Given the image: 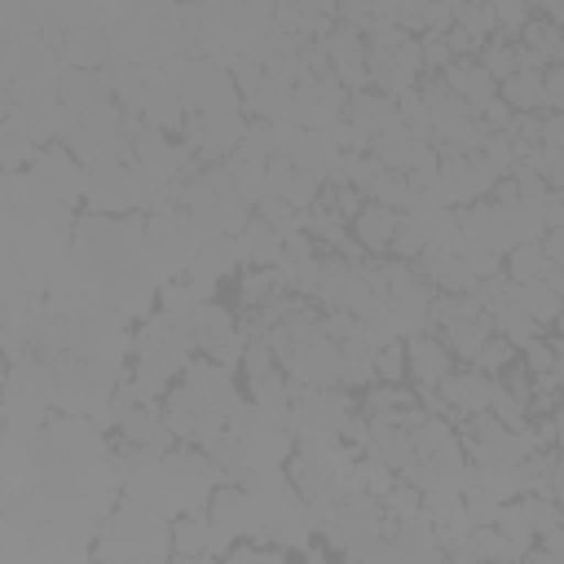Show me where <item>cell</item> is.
Returning <instances> with one entry per match:
<instances>
[{
	"instance_id": "cell-16",
	"label": "cell",
	"mask_w": 564,
	"mask_h": 564,
	"mask_svg": "<svg viewBox=\"0 0 564 564\" xmlns=\"http://www.w3.org/2000/svg\"><path fill=\"white\" fill-rule=\"evenodd\" d=\"M551 269H555V264H551V256L542 251V242H520V247L507 256V278H511L516 286H524V282H546Z\"/></svg>"
},
{
	"instance_id": "cell-9",
	"label": "cell",
	"mask_w": 564,
	"mask_h": 564,
	"mask_svg": "<svg viewBox=\"0 0 564 564\" xmlns=\"http://www.w3.org/2000/svg\"><path fill=\"white\" fill-rule=\"evenodd\" d=\"M348 123H352L366 141L383 137L388 128L401 123V119H397V97H388V93H379V88H361V93H352V101H348Z\"/></svg>"
},
{
	"instance_id": "cell-35",
	"label": "cell",
	"mask_w": 564,
	"mask_h": 564,
	"mask_svg": "<svg viewBox=\"0 0 564 564\" xmlns=\"http://www.w3.org/2000/svg\"><path fill=\"white\" fill-rule=\"evenodd\" d=\"M304 564H330V560H326V551H317V546H308V551H304Z\"/></svg>"
},
{
	"instance_id": "cell-14",
	"label": "cell",
	"mask_w": 564,
	"mask_h": 564,
	"mask_svg": "<svg viewBox=\"0 0 564 564\" xmlns=\"http://www.w3.org/2000/svg\"><path fill=\"white\" fill-rule=\"evenodd\" d=\"M238 251H242L247 269H273V264H282V234L256 216V220H247V229L238 234Z\"/></svg>"
},
{
	"instance_id": "cell-24",
	"label": "cell",
	"mask_w": 564,
	"mask_h": 564,
	"mask_svg": "<svg viewBox=\"0 0 564 564\" xmlns=\"http://www.w3.org/2000/svg\"><path fill=\"white\" fill-rule=\"evenodd\" d=\"M516 352H520V348L494 330V335L480 344V352H476V361H471V366H476V370H485V375H502V370L516 361Z\"/></svg>"
},
{
	"instance_id": "cell-13",
	"label": "cell",
	"mask_w": 564,
	"mask_h": 564,
	"mask_svg": "<svg viewBox=\"0 0 564 564\" xmlns=\"http://www.w3.org/2000/svg\"><path fill=\"white\" fill-rule=\"evenodd\" d=\"M220 167H225V176H229V185L238 189V198H242V203H251V207H256V203L269 194V163H264V159H251V154L234 150Z\"/></svg>"
},
{
	"instance_id": "cell-30",
	"label": "cell",
	"mask_w": 564,
	"mask_h": 564,
	"mask_svg": "<svg viewBox=\"0 0 564 564\" xmlns=\"http://www.w3.org/2000/svg\"><path fill=\"white\" fill-rule=\"evenodd\" d=\"M542 145L564 154V115H546L542 119Z\"/></svg>"
},
{
	"instance_id": "cell-19",
	"label": "cell",
	"mask_w": 564,
	"mask_h": 564,
	"mask_svg": "<svg viewBox=\"0 0 564 564\" xmlns=\"http://www.w3.org/2000/svg\"><path fill=\"white\" fill-rule=\"evenodd\" d=\"M516 300H520V308H524L538 326L555 322V317H560V308H564V300H560L546 282H524V286H516Z\"/></svg>"
},
{
	"instance_id": "cell-26",
	"label": "cell",
	"mask_w": 564,
	"mask_h": 564,
	"mask_svg": "<svg viewBox=\"0 0 564 564\" xmlns=\"http://www.w3.org/2000/svg\"><path fill=\"white\" fill-rule=\"evenodd\" d=\"M220 564H286V560H282V546L273 542H247V546H234Z\"/></svg>"
},
{
	"instance_id": "cell-27",
	"label": "cell",
	"mask_w": 564,
	"mask_h": 564,
	"mask_svg": "<svg viewBox=\"0 0 564 564\" xmlns=\"http://www.w3.org/2000/svg\"><path fill=\"white\" fill-rule=\"evenodd\" d=\"M520 357H524L529 375H551L560 352H555V344H551V339H542V335H538V339H529V344L520 348Z\"/></svg>"
},
{
	"instance_id": "cell-18",
	"label": "cell",
	"mask_w": 564,
	"mask_h": 564,
	"mask_svg": "<svg viewBox=\"0 0 564 564\" xmlns=\"http://www.w3.org/2000/svg\"><path fill=\"white\" fill-rule=\"evenodd\" d=\"M172 551L176 555H212V524H207V516H176L172 520Z\"/></svg>"
},
{
	"instance_id": "cell-22",
	"label": "cell",
	"mask_w": 564,
	"mask_h": 564,
	"mask_svg": "<svg viewBox=\"0 0 564 564\" xmlns=\"http://www.w3.org/2000/svg\"><path fill=\"white\" fill-rule=\"evenodd\" d=\"M516 502H520V511L529 516V524H533V533H538V538L564 524V507H560L555 498H542V494H520Z\"/></svg>"
},
{
	"instance_id": "cell-8",
	"label": "cell",
	"mask_w": 564,
	"mask_h": 564,
	"mask_svg": "<svg viewBox=\"0 0 564 564\" xmlns=\"http://www.w3.org/2000/svg\"><path fill=\"white\" fill-rule=\"evenodd\" d=\"M405 366H410L419 392H436L454 375V352L436 335H410L405 339Z\"/></svg>"
},
{
	"instance_id": "cell-10",
	"label": "cell",
	"mask_w": 564,
	"mask_h": 564,
	"mask_svg": "<svg viewBox=\"0 0 564 564\" xmlns=\"http://www.w3.org/2000/svg\"><path fill=\"white\" fill-rule=\"evenodd\" d=\"M397 225H401V212L383 207V203H366L352 220V238L366 256H388L392 251V238H397Z\"/></svg>"
},
{
	"instance_id": "cell-5",
	"label": "cell",
	"mask_w": 564,
	"mask_h": 564,
	"mask_svg": "<svg viewBox=\"0 0 564 564\" xmlns=\"http://www.w3.org/2000/svg\"><path fill=\"white\" fill-rule=\"evenodd\" d=\"M242 132H247V123H242L238 110H229V115H189L185 119V150L225 163L242 145Z\"/></svg>"
},
{
	"instance_id": "cell-6",
	"label": "cell",
	"mask_w": 564,
	"mask_h": 564,
	"mask_svg": "<svg viewBox=\"0 0 564 564\" xmlns=\"http://www.w3.org/2000/svg\"><path fill=\"white\" fill-rule=\"evenodd\" d=\"M498 388H502L498 375H485V370L467 366V370H454V375L436 388V397H441L449 410H458V414H489Z\"/></svg>"
},
{
	"instance_id": "cell-20",
	"label": "cell",
	"mask_w": 564,
	"mask_h": 564,
	"mask_svg": "<svg viewBox=\"0 0 564 564\" xmlns=\"http://www.w3.org/2000/svg\"><path fill=\"white\" fill-rule=\"evenodd\" d=\"M494 529H498V533H502L520 555H529V551H533V538H538V533H533L529 516L520 511V502H502V507L494 511Z\"/></svg>"
},
{
	"instance_id": "cell-12",
	"label": "cell",
	"mask_w": 564,
	"mask_h": 564,
	"mask_svg": "<svg viewBox=\"0 0 564 564\" xmlns=\"http://www.w3.org/2000/svg\"><path fill=\"white\" fill-rule=\"evenodd\" d=\"M57 48H62L66 70H97L106 62V53H110V35L101 26H93V31H62Z\"/></svg>"
},
{
	"instance_id": "cell-28",
	"label": "cell",
	"mask_w": 564,
	"mask_h": 564,
	"mask_svg": "<svg viewBox=\"0 0 564 564\" xmlns=\"http://www.w3.org/2000/svg\"><path fill=\"white\" fill-rule=\"evenodd\" d=\"M423 70H449L454 66V53L445 44V35H423Z\"/></svg>"
},
{
	"instance_id": "cell-17",
	"label": "cell",
	"mask_w": 564,
	"mask_h": 564,
	"mask_svg": "<svg viewBox=\"0 0 564 564\" xmlns=\"http://www.w3.org/2000/svg\"><path fill=\"white\" fill-rule=\"evenodd\" d=\"M507 106L516 110H546V88H542V70H516L511 79H502L498 93Z\"/></svg>"
},
{
	"instance_id": "cell-34",
	"label": "cell",
	"mask_w": 564,
	"mask_h": 564,
	"mask_svg": "<svg viewBox=\"0 0 564 564\" xmlns=\"http://www.w3.org/2000/svg\"><path fill=\"white\" fill-rule=\"evenodd\" d=\"M172 564H212V555H172Z\"/></svg>"
},
{
	"instance_id": "cell-1",
	"label": "cell",
	"mask_w": 564,
	"mask_h": 564,
	"mask_svg": "<svg viewBox=\"0 0 564 564\" xmlns=\"http://www.w3.org/2000/svg\"><path fill=\"white\" fill-rule=\"evenodd\" d=\"M97 564H172V524L167 516L123 498L101 520L97 533Z\"/></svg>"
},
{
	"instance_id": "cell-15",
	"label": "cell",
	"mask_w": 564,
	"mask_h": 564,
	"mask_svg": "<svg viewBox=\"0 0 564 564\" xmlns=\"http://www.w3.org/2000/svg\"><path fill=\"white\" fill-rule=\"evenodd\" d=\"M441 335H445V348H449V352H458L463 361H476L480 344L494 335V317H489V313H480V317H467V322L445 326Z\"/></svg>"
},
{
	"instance_id": "cell-2",
	"label": "cell",
	"mask_w": 564,
	"mask_h": 564,
	"mask_svg": "<svg viewBox=\"0 0 564 564\" xmlns=\"http://www.w3.org/2000/svg\"><path fill=\"white\" fill-rule=\"evenodd\" d=\"M242 489H247V498H251V507H256V516H260L264 542H273V546H282V551H286V546L308 551V533L322 524V516L300 498V489L291 485V476H286L282 467L247 476Z\"/></svg>"
},
{
	"instance_id": "cell-36",
	"label": "cell",
	"mask_w": 564,
	"mask_h": 564,
	"mask_svg": "<svg viewBox=\"0 0 564 564\" xmlns=\"http://www.w3.org/2000/svg\"><path fill=\"white\" fill-rule=\"evenodd\" d=\"M555 445H560V449H564V410H560V414H555Z\"/></svg>"
},
{
	"instance_id": "cell-11",
	"label": "cell",
	"mask_w": 564,
	"mask_h": 564,
	"mask_svg": "<svg viewBox=\"0 0 564 564\" xmlns=\"http://www.w3.org/2000/svg\"><path fill=\"white\" fill-rule=\"evenodd\" d=\"M445 84H449V93H458L467 106H476V110H485V106H494L498 101V79L476 62V57H458L449 70H445Z\"/></svg>"
},
{
	"instance_id": "cell-3",
	"label": "cell",
	"mask_w": 564,
	"mask_h": 564,
	"mask_svg": "<svg viewBox=\"0 0 564 564\" xmlns=\"http://www.w3.org/2000/svg\"><path fill=\"white\" fill-rule=\"evenodd\" d=\"M167 70L176 79L181 101L194 115H229V110H238V97L242 93H238L234 75L216 57H176Z\"/></svg>"
},
{
	"instance_id": "cell-37",
	"label": "cell",
	"mask_w": 564,
	"mask_h": 564,
	"mask_svg": "<svg viewBox=\"0 0 564 564\" xmlns=\"http://www.w3.org/2000/svg\"><path fill=\"white\" fill-rule=\"evenodd\" d=\"M555 326H560V335H564V308H560V317H555Z\"/></svg>"
},
{
	"instance_id": "cell-31",
	"label": "cell",
	"mask_w": 564,
	"mask_h": 564,
	"mask_svg": "<svg viewBox=\"0 0 564 564\" xmlns=\"http://www.w3.org/2000/svg\"><path fill=\"white\" fill-rule=\"evenodd\" d=\"M546 229H564V194H551V207H546Z\"/></svg>"
},
{
	"instance_id": "cell-33",
	"label": "cell",
	"mask_w": 564,
	"mask_h": 564,
	"mask_svg": "<svg viewBox=\"0 0 564 564\" xmlns=\"http://www.w3.org/2000/svg\"><path fill=\"white\" fill-rule=\"evenodd\" d=\"M542 546H546V551H555V555H564V524H560V529H551V533H542Z\"/></svg>"
},
{
	"instance_id": "cell-25",
	"label": "cell",
	"mask_w": 564,
	"mask_h": 564,
	"mask_svg": "<svg viewBox=\"0 0 564 564\" xmlns=\"http://www.w3.org/2000/svg\"><path fill=\"white\" fill-rule=\"evenodd\" d=\"M405 344H379L375 352V379L379 383H401L405 379Z\"/></svg>"
},
{
	"instance_id": "cell-4",
	"label": "cell",
	"mask_w": 564,
	"mask_h": 564,
	"mask_svg": "<svg viewBox=\"0 0 564 564\" xmlns=\"http://www.w3.org/2000/svg\"><path fill=\"white\" fill-rule=\"evenodd\" d=\"M207 524H212V555H220V560L238 546V538L264 542L260 516H256V507H251L242 485H216V494L207 502Z\"/></svg>"
},
{
	"instance_id": "cell-32",
	"label": "cell",
	"mask_w": 564,
	"mask_h": 564,
	"mask_svg": "<svg viewBox=\"0 0 564 564\" xmlns=\"http://www.w3.org/2000/svg\"><path fill=\"white\" fill-rule=\"evenodd\" d=\"M520 564H564V555H555V551H546V546H538V551H529Z\"/></svg>"
},
{
	"instance_id": "cell-29",
	"label": "cell",
	"mask_w": 564,
	"mask_h": 564,
	"mask_svg": "<svg viewBox=\"0 0 564 564\" xmlns=\"http://www.w3.org/2000/svg\"><path fill=\"white\" fill-rule=\"evenodd\" d=\"M542 88H546V106L555 115H564V66H546L542 70Z\"/></svg>"
},
{
	"instance_id": "cell-7",
	"label": "cell",
	"mask_w": 564,
	"mask_h": 564,
	"mask_svg": "<svg viewBox=\"0 0 564 564\" xmlns=\"http://www.w3.org/2000/svg\"><path fill=\"white\" fill-rule=\"evenodd\" d=\"M238 260H242V251H238V238H212V242H207V247L194 256V264H189L185 282L194 286V295H198L203 304H212V295H216V282H220V278H229Z\"/></svg>"
},
{
	"instance_id": "cell-21",
	"label": "cell",
	"mask_w": 564,
	"mask_h": 564,
	"mask_svg": "<svg viewBox=\"0 0 564 564\" xmlns=\"http://www.w3.org/2000/svg\"><path fill=\"white\" fill-rule=\"evenodd\" d=\"M480 66H485L498 84L511 79V75L520 70V44H511V40H502V35L485 40V48H480Z\"/></svg>"
},
{
	"instance_id": "cell-23",
	"label": "cell",
	"mask_w": 564,
	"mask_h": 564,
	"mask_svg": "<svg viewBox=\"0 0 564 564\" xmlns=\"http://www.w3.org/2000/svg\"><path fill=\"white\" fill-rule=\"evenodd\" d=\"M485 308H480V300H476V291L471 295H436L432 300V322L445 330V326H454V322H467V317H480Z\"/></svg>"
}]
</instances>
